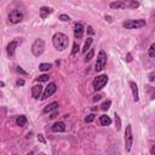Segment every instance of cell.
<instances>
[{"label":"cell","instance_id":"21","mask_svg":"<svg viewBox=\"0 0 155 155\" xmlns=\"http://www.w3.org/2000/svg\"><path fill=\"white\" fill-rule=\"evenodd\" d=\"M51 67H52V66L50 64V63H41V64L39 66V69L41 70V72H46V70H49Z\"/></svg>","mask_w":155,"mask_h":155},{"label":"cell","instance_id":"27","mask_svg":"<svg viewBox=\"0 0 155 155\" xmlns=\"http://www.w3.org/2000/svg\"><path fill=\"white\" fill-rule=\"evenodd\" d=\"M93 53H95V52H93V50H90V51H89L87 53H86V56H85V61H86V62L90 61L91 58L93 57Z\"/></svg>","mask_w":155,"mask_h":155},{"label":"cell","instance_id":"26","mask_svg":"<svg viewBox=\"0 0 155 155\" xmlns=\"http://www.w3.org/2000/svg\"><path fill=\"white\" fill-rule=\"evenodd\" d=\"M95 114H90V115H87L85 118V122H87V124H90V122H92L95 120Z\"/></svg>","mask_w":155,"mask_h":155},{"label":"cell","instance_id":"8","mask_svg":"<svg viewBox=\"0 0 155 155\" xmlns=\"http://www.w3.org/2000/svg\"><path fill=\"white\" fill-rule=\"evenodd\" d=\"M56 90H57V85L55 84V83H50L49 84V86L46 89H45V91H44V93H43V96H41V99H46V98H49V97H51V96L56 92Z\"/></svg>","mask_w":155,"mask_h":155},{"label":"cell","instance_id":"25","mask_svg":"<svg viewBox=\"0 0 155 155\" xmlns=\"http://www.w3.org/2000/svg\"><path fill=\"white\" fill-rule=\"evenodd\" d=\"M126 5H127V6H130V7L136 9V7H138V6H139V3H138V1H127V3H126Z\"/></svg>","mask_w":155,"mask_h":155},{"label":"cell","instance_id":"31","mask_svg":"<svg viewBox=\"0 0 155 155\" xmlns=\"http://www.w3.org/2000/svg\"><path fill=\"white\" fill-rule=\"evenodd\" d=\"M16 72L20 73V74H22V75H27V72H24L21 67H17V68H16Z\"/></svg>","mask_w":155,"mask_h":155},{"label":"cell","instance_id":"20","mask_svg":"<svg viewBox=\"0 0 155 155\" xmlns=\"http://www.w3.org/2000/svg\"><path fill=\"white\" fill-rule=\"evenodd\" d=\"M92 41H93L92 38H87V40H86V43L84 45V49H83L84 53H87V50H90V46H91V44H92Z\"/></svg>","mask_w":155,"mask_h":155},{"label":"cell","instance_id":"23","mask_svg":"<svg viewBox=\"0 0 155 155\" xmlns=\"http://www.w3.org/2000/svg\"><path fill=\"white\" fill-rule=\"evenodd\" d=\"M110 106H112V102L110 101H106V102L102 103L101 109H102V110H108V109L110 108Z\"/></svg>","mask_w":155,"mask_h":155},{"label":"cell","instance_id":"33","mask_svg":"<svg viewBox=\"0 0 155 155\" xmlns=\"http://www.w3.org/2000/svg\"><path fill=\"white\" fill-rule=\"evenodd\" d=\"M38 141H39V142H41V143H46V141H45V138H44L43 135H39V136H38Z\"/></svg>","mask_w":155,"mask_h":155},{"label":"cell","instance_id":"19","mask_svg":"<svg viewBox=\"0 0 155 155\" xmlns=\"http://www.w3.org/2000/svg\"><path fill=\"white\" fill-rule=\"evenodd\" d=\"M16 124L20 126V127H23V126L27 124V116H26V115H20V116H17Z\"/></svg>","mask_w":155,"mask_h":155},{"label":"cell","instance_id":"11","mask_svg":"<svg viewBox=\"0 0 155 155\" xmlns=\"http://www.w3.org/2000/svg\"><path fill=\"white\" fill-rule=\"evenodd\" d=\"M43 93V86L41 85H34L32 87V95H33V98L38 99L39 97H41Z\"/></svg>","mask_w":155,"mask_h":155},{"label":"cell","instance_id":"10","mask_svg":"<svg viewBox=\"0 0 155 155\" xmlns=\"http://www.w3.org/2000/svg\"><path fill=\"white\" fill-rule=\"evenodd\" d=\"M84 35V26L83 23H76L74 27V36L75 39H81Z\"/></svg>","mask_w":155,"mask_h":155},{"label":"cell","instance_id":"13","mask_svg":"<svg viewBox=\"0 0 155 155\" xmlns=\"http://www.w3.org/2000/svg\"><path fill=\"white\" fill-rule=\"evenodd\" d=\"M130 87L132 90V93H133V101L135 102H138V99H139V96H138V87H137V85H136L135 81H130Z\"/></svg>","mask_w":155,"mask_h":155},{"label":"cell","instance_id":"5","mask_svg":"<svg viewBox=\"0 0 155 155\" xmlns=\"http://www.w3.org/2000/svg\"><path fill=\"white\" fill-rule=\"evenodd\" d=\"M132 143H133V135H132V127L129 125L125 130V149L126 152H130Z\"/></svg>","mask_w":155,"mask_h":155},{"label":"cell","instance_id":"32","mask_svg":"<svg viewBox=\"0 0 155 155\" xmlns=\"http://www.w3.org/2000/svg\"><path fill=\"white\" fill-rule=\"evenodd\" d=\"M148 79H149V81H154L155 80V72L150 73V74L148 75Z\"/></svg>","mask_w":155,"mask_h":155},{"label":"cell","instance_id":"1","mask_svg":"<svg viewBox=\"0 0 155 155\" xmlns=\"http://www.w3.org/2000/svg\"><path fill=\"white\" fill-rule=\"evenodd\" d=\"M52 43H53V46L56 47L58 51H63L68 47V44H69V39L68 36L63 33H56L53 35V39H52Z\"/></svg>","mask_w":155,"mask_h":155},{"label":"cell","instance_id":"38","mask_svg":"<svg viewBox=\"0 0 155 155\" xmlns=\"http://www.w3.org/2000/svg\"><path fill=\"white\" fill-rule=\"evenodd\" d=\"M150 153H152V155H155V144L152 147V149H150Z\"/></svg>","mask_w":155,"mask_h":155},{"label":"cell","instance_id":"18","mask_svg":"<svg viewBox=\"0 0 155 155\" xmlns=\"http://www.w3.org/2000/svg\"><path fill=\"white\" fill-rule=\"evenodd\" d=\"M99 122H101L102 126H108V125L112 124V119L108 115H102L99 118Z\"/></svg>","mask_w":155,"mask_h":155},{"label":"cell","instance_id":"15","mask_svg":"<svg viewBox=\"0 0 155 155\" xmlns=\"http://www.w3.org/2000/svg\"><path fill=\"white\" fill-rule=\"evenodd\" d=\"M144 91L147 92L148 97L150 99H155V87H153V86H150V85H145L144 86Z\"/></svg>","mask_w":155,"mask_h":155},{"label":"cell","instance_id":"4","mask_svg":"<svg viewBox=\"0 0 155 155\" xmlns=\"http://www.w3.org/2000/svg\"><path fill=\"white\" fill-rule=\"evenodd\" d=\"M107 64V53L103 51V50H101L98 53V57H97V62H96V72H101L104 67H106Z\"/></svg>","mask_w":155,"mask_h":155},{"label":"cell","instance_id":"9","mask_svg":"<svg viewBox=\"0 0 155 155\" xmlns=\"http://www.w3.org/2000/svg\"><path fill=\"white\" fill-rule=\"evenodd\" d=\"M21 41H18V40H13V41H11L10 44L7 45V47H6V51H7V55L10 57H12L13 55H15V51H16V49L18 46V44H20Z\"/></svg>","mask_w":155,"mask_h":155},{"label":"cell","instance_id":"16","mask_svg":"<svg viewBox=\"0 0 155 155\" xmlns=\"http://www.w3.org/2000/svg\"><path fill=\"white\" fill-rule=\"evenodd\" d=\"M57 109H58V103L52 102V103H50L49 106H46L44 108V113H51L53 110H57Z\"/></svg>","mask_w":155,"mask_h":155},{"label":"cell","instance_id":"22","mask_svg":"<svg viewBox=\"0 0 155 155\" xmlns=\"http://www.w3.org/2000/svg\"><path fill=\"white\" fill-rule=\"evenodd\" d=\"M114 116H115V126H116V130L119 131V130L121 129V120H120V116L118 115L116 113H115V115H114Z\"/></svg>","mask_w":155,"mask_h":155},{"label":"cell","instance_id":"40","mask_svg":"<svg viewBox=\"0 0 155 155\" xmlns=\"http://www.w3.org/2000/svg\"><path fill=\"white\" fill-rule=\"evenodd\" d=\"M0 86H1V87H4V86H5V83H4V81H1V83H0Z\"/></svg>","mask_w":155,"mask_h":155},{"label":"cell","instance_id":"28","mask_svg":"<svg viewBox=\"0 0 155 155\" xmlns=\"http://www.w3.org/2000/svg\"><path fill=\"white\" fill-rule=\"evenodd\" d=\"M149 56L150 57H155V44H153L149 49Z\"/></svg>","mask_w":155,"mask_h":155},{"label":"cell","instance_id":"24","mask_svg":"<svg viewBox=\"0 0 155 155\" xmlns=\"http://www.w3.org/2000/svg\"><path fill=\"white\" fill-rule=\"evenodd\" d=\"M47 80H49V75H46V74H43L39 78H36V81H39V83H45V81H47Z\"/></svg>","mask_w":155,"mask_h":155},{"label":"cell","instance_id":"17","mask_svg":"<svg viewBox=\"0 0 155 155\" xmlns=\"http://www.w3.org/2000/svg\"><path fill=\"white\" fill-rule=\"evenodd\" d=\"M110 7L112 9H125L127 7L126 1H113L110 3Z\"/></svg>","mask_w":155,"mask_h":155},{"label":"cell","instance_id":"29","mask_svg":"<svg viewBox=\"0 0 155 155\" xmlns=\"http://www.w3.org/2000/svg\"><path fill=\"white\" fill-rule=\"evenodd\" d=\"M79 45H78L76 43H74L73 44V51H72V55H76L78 53V51H79Z\"/></svg>","mask_w":155,"mask_h":155},{"label":"cell","instance_id":"30","mask_svg":"<svg viewBox=\"0 0 155 155\" xmlns=\"http://www.w3.org/2000/svg\"><path fill=\"white\" fill-rule=\"evenodd\" d=\"M60 20L63 21V22H68V21L70 20V18H69V16H67V15H61V16H60Z\"/></svg>","mask_w":155,"mask_h":155},{"label":"cell","instance_id":"35","mask_svg":"<svg viewBox=\"0 0 155 155\" xmlns=\"http://www.w3.org/2000/svg\"><path fill=\"white\" fill-rule=\"evenodd\" d=\"M101 97H102L101 95H96V96H93L92 101H93V102H97V101H99V99H101Z\"/></svg>","mask_w":155,"mask_h":155},{"label":"cell","instance_id":"6","mask_svg":"<svg viewBox=\"0 0 155 155\" xmlns=\"http://www.w3.org/2000/svg\"><path fill=\"white\" fill-rule=\"evenodd\" d=\"M108 83V76L107 75H98L97 78H95L93 80V89L96 91H101L104 86Z\"/></svg>","mask_w":155,"mask_h":155},{"label":"cell","instance_id":"36","mask_svg":"<svg viewBox=\"0 0 155 155\" xmlns=\"http://www.w3.org/2000/svg\"><path fill=\"white\" fill-rule=\"evenodd\" d=\"M125 60H126L127 62H132V55H131V53H127V56H126Z\"/></svg>","mask_w":155,"mask_h":155},{"label":"cell","instance_id":"37","mask_svg":"<svg viewBox=\"0 0 155 155\" xmlns=\"http://www.w3.org/2000/svg\"><path fill=\"white\" fill-rule=\"evenodd\" d=\"M87 30H89V33H90V34H95V30H93L92 27H89Z\"/></svg>","mask_w":155,"mask_h":155},{"label":"cell","instance_id":"3","mask_svg":"<svg viewBox=\"0 0 155 155\" xmlns=\"http://www.w3.org/2000/svg\"><path fill=\"white\" fill-rule=\"evenodd\" d=\"M122 26L125 27L126 29H137V28H142L145 26V21L144 20H129L125 21Z\"/></svg>","mask_w":155,"mask_h":155},{"label":"cell","instance_id":"2","mask_svg":"<svg viewBox=\"0 0 155 155\" xmlns=\"http://www.w3.org/2000/svg\"><path fill=\"white\" fill-rule=\"evenodd\" d=\"M45 51V41L43 39H36L35 41L32 45V52L35 57H39L41 56Z\"/></svg>","mask_w":155,"mask_h":155},{"label":"cell","instance_id":"14","mask_svg":"<svg viewBox=\"0 0 155 155\" xmlns=\"http://www.w3.org/2000/svg\"><path fill=\"white\" fill-rule=\"evenodd\" d=\"M53 12V10L51 7H46V6H43L41 9H40V17L43 18V20H45L50 13H52Z\"/></svg>","mask_w":155,"mask_h":155},{"label":"cell","instance_id":"34","mask_svg":"<svg viewBox=\"0 0 155 155\" xmlns=\"http://www.w3.org/2000/svg\"><path fill=\"white\" fill-rule=\"evenodd\" d=\"M16 85H17V86H23V85H24V80L18 79V80L16 81Z\"/></svg>","mask_w":155,"mask_h":155},{"label":"cell","instance_id":"39","mask_svg":"<svg viewBox=\"0 0 155 155\" xmlns=\"http://www.w3.org/2000/svg\"><path fill=\"white\" fill-rule=\"evenodd\" d=\"M106 20L109 22V23H110V22H112V17L110 16H106Z\"/></svg>","mask_w":155,"mask_h":155},{"label":"cell","instance_id":"7","mask_svg":"<svg viewBox=\"0 0 155 155\" xmlns=\"http://www.w3.org/2000/svg\"><path fill=\"white\" fill-rule=\"evenodd\" d=\"M23 20V13H22L20 10H12L10 13H9V21L13 24H17Z\"/></svg>","mask_w":155,"mask_h":155},{"label":"cell","instance_id":"41","mask_svg":"<svg viewBox=\"0 0 155 155\" xmlns=\"http://www.w3.org/2000/svg\"><path fill=\"white\" fill-rule=\"evenodd\" d=\"M33 154H34L33 152H29V153H28V154H27V155H33Z\"/></svg>","mask_w":155,"mask_h":155},{"label":"cell","instance_id":"12","mask_svg":"<svg viewBox=\"0 0 155 155\" xmlns=\"http://www.w3.org/2000/svg\"><path fill=\"white\" fill-rule=\"evenodd\" d=\"M51 130L53 132H64L66 131V124L62 121H58V122H55V124L52 125Z\"/></svg>","mask_w":155,"mask_h":155}]
</instances>
